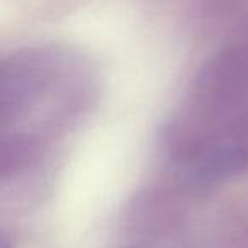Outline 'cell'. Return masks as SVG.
I'll list each match as a JSON object with an SVG mask.
<instances>
[{
    "instance_id": "6da1fadb",
    "label": "cell",
    "mask_w": 248,
    "mask_h": 248,
    "mask_svg": "<svg viewBox=\"0 0 248 248\" xmlns=\"http://www.w3.org/2000/svg\"><path fill=\"white\" fill-rule=\"evenodd\" d=\"M2 248H14V247H12V245L9 243L7 240H4V241H2Z\"/></svg>"
}]
</instances>
